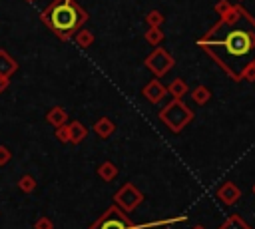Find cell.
Returning a JSON list of instances; mask_svg holds the SVG:
<instances>
[{
	"label": "cell",
	"mask_w": 255,
	"mask_h": 229,
	"mask_svg": "<svg viewBox=\"0 0 255 229\" xmlns=\"http://www.w3.org/2000/svg\"><path fill=\"white\" fill-rule=\"evenodd\" d=\"M74 42H76L80 48H90V46L94 44V34H92L90 30L80 28V30L74 34Z\"/></svg>",
	"instance_id": "cell-18"
},
{
	"label": "cell",
	"mask_w": 255,
	"mask_h": 229,
	"mask_svg": "<svg viewBox=\"0 0 255 229\" xmlns=\"http://www.w3.org/2000/svg\"><path fill=\"white\" fill-rule=\"evenodd\" d=\"M143 201V193L133 185V183H124L116 195H114V203L124 211V213H131L137 209V205Z\"/></svg>",
	"instance_id": "cell-5"
},
{
	"label": "cell",
	"mask_w": 255,
	"mask_h": 229,
	"mask_svg": "<svg viewBox=\"0 0 255 229\" xmlns=\"http://www.w3.org/2000/svg\"><path fill=\"white\" fill-rule=\"evenodd\" d=\"M141 94L145 96L147 102L159 104V102L167 96V90H165V86H163L159 80H151V82H147V84L143 86V92H141Z\"/></svg>",
	"instance_id": "cell-7"
},
{
	"label": "cell",
	"mask_w": 255,
	"mask_h": 229,
	"mask_svg": "<svg viewBox=\"0 0 255 229\" xmlns=\"http://www.w3.org/2000/svg\"><path fill=\"white\" fill-rule=\"evenodd\" d=\"M163 229H169V227H167V225H165V227H163Z\"/></svg>",
	"instance_id": "cell-30"
},
{
	"label": "cell",
	"mask_w": 255,
	"mask_h": 229,
	"mask_svg": "<svg viewBox=\"0 0 255 229\" xmlns=\"http://www.w3.org/2000/svg\"><path fill=\"white\" fill-rule=\"evenodd\" d=\"M8 86H10V78L0 76V94H2V92H6V90H8Z\"/></svg>",
	"instance_id": "cell-27"
},
{
	"label": "cell",
	"mask_w": 255,
	"mask_h": 229,
	"mask_svg": "<svg viewBox=\"0 0 255 229\" xmlns=\"http://www.w3.org/2000/svg\"><path fill=\"white\" fill-rule=\"evenodd\" d=\"M94 131L98 137H110L114 131H116V123L110 119V117H100L96 123H94Z\"/></svg>",
	"instance_id": "cell-12"
},
{
	"label": "cell",
	"mask_w": 255,
	"mask_h": 229,
	"mask_svg": "<svg viewBox=\"0 0 255 229\" xmlns=\"http://www.w3.org/2000/svg\"><path fill=\"white\" fill-rule=\"evenodd\" d=\"M12 159V151L6 145H0V167H4Z\"/></svg>",
	"instance_id": "cell-25"
},
{
	"label": "cell",
	"mask_w": 255,
	"mask_h": 229,
	"mask_svg": "<svg viewBox=\"0 0 255 229\" xmlns=\"http://www.w3.org/2000/svg\"><path fill=\"white\" fill-rule=\"evenodd\" d=\"M34 229H54V223L50 217H38L34 223Z\"/></svg>",
	"instance_id": "cell-23"
},
{
	"label": "cell",
	"mask_w": 255,
	"mask_h": 229,
	"mask_svg": "<svg viewBox=\"0 0 255 229\" xmlns=\"http://www.w3.org/2000/svg\"><path fill=\"white\" fill-rule=\"evenodd\" d=\"M251 193H253V195H255V183H253V187H251Z\"/></svg>",
	"instance_id": "cell-29"
},
{
	"label": "cell",
	"mask_w": 255,
	"mask_h": 229,
	"mask_svg": "<svg viewBox=\"0 0 255 229\" xmlns=\"http://www.w3.org/2000/svg\"><path fill=\"white\" fill-rule=\"evenodd\" d=\"M191 229H205V227H203V225H193Z\"/></svg>",
	"instance_id": "cell-28"
},
{
	"label": "cell",
	"mask_w": 255,
	"mask_h": 229,
	"mask_svg": "<svg viewBox=\"0 0 255 229\" xmlns=\"http://www.w3.org/2000/svg\"><path fill=\"white\" fill-rule=\"evenodd\" d=\"M88 18V12L76 0H52L40 14L42 24L64 42L72 40Z\"/></svg>",
	"instance_id": "cell-2"
},
{
	"label": "cell",
	"mask_w": 255,
	"mask_h": 229,
	"mask_svg": "<svg viewBox=\"0 0 255 229\" xmlns=\"http://www.w3.org/2000/svg\"><path fill=\"white\" fill-rule=\"evenodd\" d=\"M143 38H145L147 44H151V46H159V44L163 42V30L157 28V26H147Z\"/></svg>",
	"instance_id": "cell-17"
},
{
	"label": "cell",
	"mask_w": 255,
	"mask_h": 229,
	"mask_svg": "<svg viewBox=\"0 0 255 229\" xmlns=\"http://www.w3.org/2000/svg\"><path fill=\"white\" fill-rule=\"evenodd\" d=\"M191 100H193L197 106H203V104H207V102L211 100V90H209L207 86H195V88L191 90Z\"/></svg>",
	"instance_id": "cell-16"
},
{
	"label": "cell",
	"mask_w": 255,
	"mask_h": 229,
	"mask_svg": "<svg viewBox=\"0 0 255 229\" xmlns=\"http://www.w3.org/2000/svg\"><path fill=\"white\" fill-rule=\"evenodd\" d=\"M231 6H233V4H231L229 0H219V2H215V6H213V8H215V12L221 16V14H225Z\"/></svg>",
	"instance_id": "cell-26"
},
{
	"label": "cell",
	"mask_w": 255,
	"mask_h": 229,
	"mask_svg": "<svg viewBox=\"0 0 255 229\" xmlns=\"http://www.w3.org/2000/svg\"><path fill=\"white\" fill-rule=\"evenodd\" d=\"M241 80L255 82V64H249V66L243 68V72H241Z\"/></svg>",
	"instance_id": "cell-24"
},
{
	"label": "cell",
	"mask_w": 255,
	"mask_h": 229,
	"mask_svg": "<svg viewBox=\"0 0 255 229\" xmlns=\"http://www.w3.org/2000/svg\"><path fill=\"white\" fill-rule=\"evenodd\" d=\"M54 135H56V139H58V141H62V143H70L68 123H64V125H58V127H56V131H54Z\"/></svg>",
	"instance_id": "cell-22"
},
{
	"label": "cell",
	"mask_w": 255,
	"mask_h": 229,
	"mask_svg": "<svg viewBox=\"0 0 255 229\" xmlns=\"http://www.w3.org/2000/svg\"><path fill=\"white\" fill-rule=\"evenodd\" d=\"M133 221L128 217V213H124L116 203L110 205L88 229H131Z\"/></svg>",
	"instance_id": "cell-4"
},
{
	"label": "cell",
	"mask_w": 255,
	"mask_h": 229,
	"mask_svg": "<svg viewBox=\"0 0 255 229\" xmlns=\"http://www.w3.org/2000/svg\"><path fill=\"white\" fill-rule=\"evenodd\" d=\"M18 189L22 193H32L36 189V177L30 175V173H24L20 179H18Z\"/></svg>",
	"instance_id": "cell-19"
},
{
	"label": "cell",
	"mask_w": 255,
	"mask_h": 229,
	"mask_svg": "<svg viewBox=\"0 0 255 229\" xmlns=\"http://www.w3.org/2000/svg\"><path fill=\"white\" fill-rule=\"evenodd\" d=\"M159 119L175 133H179L187 123L193 121V112L185 106L183 100H171L169 104L163 106V110H159Z\"/></svg>",
	"instance_id": "cell-3"
},
{
	"label": "cell",
	"mask_w": 255,
	"mask_h": 229,
	"mask_svg": "<svg viewBox=\"0 0 255 229\" xmlns=\"http://www.w3.org/2000/svg\"><path fill=\"white\" fill-rule=\"evenodd\" d=\"M98 175H100L104 181H114V179L118 177V167H116V163H112V161H102V163L98 165Z\"/></svg>",
	"instance_id": "cell-15"
},
{
	"label": "cell",
	"mask_w": 255,
	"mask_h": 229,
	"mask_svg": "<svg viewBox=\"0 0 255 229\" xmlns=\"http://www.w3.org/2000/svg\"><path fill=\"white\" fill-rule=\"evenodd\" d=\"M28 2H34V0H28Z\"/></svg>",
	"instance_id": "cell-31"
},
{
	"label": "cell",
	"mask_w": 255,
	"mask_h": 229,
	"mask_svg": "<svg viewBox=\"0 0 255 229\" xmlns=\"http://www.w3.org/2000/svg\"><path fill=\"white\" fill-rule=\"evenodd\" d=\"M131 229H133V225H131Z\"/></svg>",
	"instance_id": "cell-33"
},
{
	"label": "cell",
	"mask_w": 255,
	"mask_h": 229,
	"mask_svg": "<svg viewBox=\"0 0 255 229\" xmlns=\"http://www.w3.org/2000/svg\"><path fill=\"white\" fill-rule=\"evenodd\" d=\"M163 20H165V16H163L159 10H149V12L145 14V24H147V26H157V28H161Z\"/></svg>",
	"instance_id": "cell-21"
},
{
	"label": "cell",
	"mask_w": 255,
	"mask_h": 229,
	"mask_svg": "<svg viewBox=\"0 0 255 229\" xmlns=\"http://www.w3.org/2000/svg\"><path fill=\"white\" fill-rule=\"evenodd\" d=\"M197 46L231 78L241 82L245 66L255 64V16L241 4H233L207 30Z\"/></svg>",
	"instance_id": "cell-1"
},
{
	"label": "cell",
	"mask_w": 255,
	"mask_h": 229,
	"mask_svg": "<svg viewBox=\"0 0 255 229\" xmlns=\"http://www.w3.org/2000/svg\"><path fill=\"white\" fill-rule=\"evenodd\" d=\"M237 2H241V0H237Z\"/></svg>",
	"instance_id": "cell-32"
},
{
	"label": "cell",
	"mask_w": 255,
	"mask_h": 229,
	"mask_svg": "<svg viewBox=\"0 0 255 229\" xmlns=\"http://www.w3.org/2000/svg\"><path fill=\"white\" fill-rule=\"evenodd\" d=\"M215 195H217V199L223 201L225 205H233V203L241 197V189H239L233 181H225V183L219 185V189H217Z\"/></svg>",
	"instance_id": "cell-8"
},
{
	"label": "cell",
	"mask_w": 255,
	"mask_h": 229,
	"mask_svg": "<svg viewBox=\"0 0 255 229\" xmlns=\"http://www.w3.org/2000/svg\"><path fill=\"white\" fill-rule=\"evenodd\" d=\"M165 90H167V94H169L171 98L181 100V98L187 94V82L181 80V78H175V80H171V82L165 86Z\"/></svg>",
	"instance_id": "cell-13"
},
{
	"label": "cell",
	"mask_w": 255,
	"mask_h": 229,
	"mask_svg": "<svg viewBox=\"0 0 255 229\" xmlns=\"http://www.w3.org/2000/svg\"><path fill=\"white\" fill-rule=\"evenodd\" d=\"M46 121H48L50 125H54V127L64 125V123H68V112H66L62 106H54V108L48 110V114H46Z\"/></svg>",
	"instance_id": "cell-10"
},
{
	"label": "cell",
	"mask_w": 255,
	"mask_h": 229,
	"mask_svg": "<svg viewBox=\"0 0 255 229\" xmlns=\"http://www.w3.org/2000/svg\"><path fill=\"white\" fill-rule=\"evenodd\" d=\"M175 221H187V215H177V217H169V219H157V221H149V223H133V229H151V227H165L171 225Z\"/></svg>",
	"instance_id": "cell-14"
},
{
	"label": "cell",
	"mask_w": 255,
	"mask_h": 229,
	"mask_svg": "<svg viewBox=\"0 0 255 229\" xmlns=\"http://www.w3.org/2000/svg\"><path fill=\"white\" fill-rule=\"evenodd\" d=\"M18 70V62L14 56H10L6 50H0V76L10 78Z\"/></svg>",
	"instance_id": "cell-9"
},
{
	"label": "cell",
	"mask_w": 255,
	"mask_h": 229,
	"mask_svg": "<svg viewBox=\"0 0 255 229\" xmlns=\"http://www.w3.org/2000/svg\"><path fill=\"white\" fill-rule=\"evenodd\" d=\"M173 64H175V62H173L171 54H169L165 48H161V46H155V50L145 58V68L151 70V74L157 76V78L165 76V74L173 68Z\"/></svg>",
	"instance_id": "cell-6"
},
{
	"label": "cell",
	"mask_w": 255,
	"mask_h": 229,
	"mask_svg": "<svg viewBox=\"0 0 255 229\" xmlns=\"http://www.w3.org/2000/svg\"><path fill=\"white\" fill-rule=\"evenodd\" d=\"M219 229H251V227L245 223L243 217H239V215H229L227 221H225Z\"/></svg>",
	"instance_id": "cell-20"
},
{
	"label": "cell",
	"mask_w": 255,
	"mask_h": 229,
	"mask_svg": "<svg viewBox=\"0 0 255 229\" xmlns=\"http://www.w3.org/2000/svg\"><path fill=\"white\" fill-rule=\"evenodd\" d=\"M68 133H70V143H80L88 137V127L82 121H70L68 123Z\"/></svg>",
	"instance_id": "cell-11"
}]
</instances>
